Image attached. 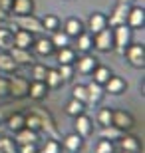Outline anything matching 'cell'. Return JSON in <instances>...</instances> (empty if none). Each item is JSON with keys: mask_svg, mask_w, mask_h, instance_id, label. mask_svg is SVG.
Instances as JSON below:
<instances>
[{"mask_svg": "<svg viewBox=\"0 0 145 153\" xmlns=\"http://www.w3.org/2000/svg\"><path fill=\"white\" fill-rule=\"evenodd\" d=\"M123 56L133 68H145V48L143 44H129L123 50Z\"/></svg>", "mask_w": 145, "mask_h": 153, "instance_id": "cell-1", "label": "cell"}, {"mask_svg": "<svg viewBox=\"0 0 145 153\" xmlns=\"http://www.w3.org/2000/svg\"><path fill=\"white\" fill-rule=\"evenodd\" d=\"M112 32H113V48H117L123 54V50L131 44V28H129L127 24H119Z\"/></svg>", "mask_w": 145, "mask_h": 153, "instance_id": "cell-2", "label": "cell"}, {"mask_svg": "<svg viewBox=\"0 0 145 153\" xmlns=\"http://www.w3.org/2000/svg\"><path fill=\"white\" fill-rule=\"evenodd\" d=\"M28 79L22 78V76H14V78L8 79V96L16 97V100H22V97L28 96Z\"/></svg>", "mask_w": 145, "mask_h": 153, "instance_id": "cell-3", "label": "cell"}, {"mask_svg": "<svg viewBox=\"0 0 145 153\" xmlns=\"http://www.w3.org/2000/svg\"><path fill=\"white\" fill-rule=\"evenodd\" d=\"M16 28H22V30H28L32 34H40L44 32V26H42V20L36 18L34 14H26V16H16ZM14 28V30H16Z\"/></svg>", "mask_w": 145, "mask_h": 153, "instance_id": "cell-4", "label": "cell"}, {"mask_svg": "<svg viewBox=\"0 0 145 153\" xmlns=\"http://www.w3.org/2000/svg\"><path fill=\"white\" fill-rule=\"evenodd\" d=\"M94 48L100 52H112L113 50V32L109 28H103L101 32L94 34Z\"/></svg>", "mask_w": 145, "mask_h": 153, "instance_id": "cell-5", "label": "cell"}, {"mask_svg": "<svg viewBox=\"0 0 145 153\" xmlns=\"http://www.w3.org/2000/svg\"><path fill=\"white\" fill-rule=\"evenodd\" d=\"M133 123H135V119H133V115L129 114V111H123V109L112 111V125H115L117 129L129 131L131 127H133Z\"/></svg>", "mask_w": 145, "mask_h": 153, "instance_id": "cell-6", "label": "cell"}, {"mask_svg": "<svg viewBox=\"0 0 145 153\" xmlns=\"http://www.w3.org/2000/svg\"><path fill=\"white\" fill-rule=\"evenodd\" d=\"M129 8H131V6L125 4V2H117V6L113 8V12H112V16L107 18V24H109L112 28H115V26H119V24H125V22H127Z\"/></svg>", "mask_w": 145, "mask_h": 153, "instance_id": "cell-7", "label": "cell"}, {"mask_svg": "<svg viewBox=\"0 0 145 153\" xmlns=\"http://www.w3.org/2000/svg\"><path fill=\"white\" fill-rule=\"evenodd\" d=\"M131 30H139L145 26V10L143 6H135V8H129L127 14V22H125Z\"/></svg>", "mask_w": 145, "mask_h": 153, "instance_id": "cell-8", "label": "cell"}, {"mask_svg": "<svg viewBox=\"0 0 145 153\" xmlns=\"http://www.w3.org/2000/svg\"><path fill=\"white\" fill-rule=\"evenodd\" d=\"M8 54L12 56V60L18 64V66H32L34 64V56L30 54V50L26 48H16V46H12Z\"/></svg>", "mask_w": 145, "mask_h": 153, "instance_id": "cell-9", "label": "cell"}, {"mask_svg": "<svg viewBox=\"0 0 145 153\" xmlns=\"http://www.w3.org/2000/svg\"><path fill=\"white\" fill-rule=\"evenodd\" d=\"M103 85H106V94H112V96H119L127 90V82L119 76H109V79Z\"/></svg>", "mask_w": 145, "mask_h": 153, "instance_id": "cell-10", "label": "cell"}, {"mask_svg": "<svg viewBox=\"0 0 145 153\" xmlns=\"http://www.w3.org/2000/svg\"><path fill=\"white\" fill-rule=\"evenodd\" d=\"M74 127H76V133H78L80 137H89L91 135V129H94V123H91V119L86 114H80L78 117H76Z\"/></svg>", "mask_w": 145, "mask_h": 153, "instance_id": "cell-11", "label": "cell"}, {"mask_svg": "<svg viewBox=\"0 0 145 153\" xmlns=\"http://www.w3.org/2000/svg\"><path fill=\"white\" fill-rule=\"evenodd\" d=\"M34 114L40 117V123H42V129L40 131H46L48 135H52V137L58 139V129H56V125H54V121H52L50 114H46L44 109H34Z\"/></svg>", "mask_w": 145, "mask_h": 153, "instance_id": "cell-12", "label": "cell"}, {"mask_svg": "<svg viewBox=\"0 0 145 153\" xmlns=\"http://www.w3.org/2000/svg\"><path fill=\"white\" fill-rule=\"evenodd\" d=\"M82 145H84V137H80L76 131H74V133H68V135L62 139V147L66 149V151H70V153H78L80 149H82Z\"/></svg>", "mask_w": 145, "mask_h": 153, "instance_id": "cell-13", "label": "cell"}, {"mask_svg": "<svg viewBox=\"0 0 145 153\" xmlns=\"http://www.w3.org/2000/svg\"><path fill=\"white\" fill-rule=\"evenodd\" d=\"M32 44H34V34L32 32L22 30V28L14 30V46H16V48H26V50H30Z\"/></svg>", "mask_w": 145, "mask_h": 153, "instance_id": "cell-14", "label": "cell"}, {"mask_svg": "<svg viewBox=\"0 0 145 153\" xmlns=\"http://www.w3.org/2000/svg\"><path fill=\"white\" fill-rule=\"evenodd\" d=\"M88 28L91 30V34H97L103 28H107V16L101 14V12H94L88 20Z\"/></svg>", "mask_w": 145, "mask_h": 153, "instance_id": "cell-15", "label": "cell"}, {"mask_svg": "<svg viewBox=\"0 0 145 153\" xmlns=\"http://www.w3.org/2000/svg\"><path fill=\"white\" fill-rule=\"evenodd\" d=\"M14 141L16 145H24V143H38V131H32L28 127H22V129L14 131Z\"/></svg>", "mask_w": 145, "mask_h": 153, "instance_id": "cell-16", "label": "cell"}, {"mask_svg": "<svg viewBox=\"0 0 145 153\" xmlns=\"http://www.w3.org/2000/svg\"><path fill=\"white\" fill-rule=\"evenodd\" d=\"M74 64L78 66V72H82V74H91V72H94V68L97 66V58H95V56H89V54H84V56L78 58Z\"/></svg>", "mask_w": 145, "mask_h": 153, "instance_id": "cell-17", "label": "cell"}, {"mask_svg": "<svg viewBox=\"0 0 145 153\" xmlns=\"http://www.w3.org/2000/svg\"><path fill=\"white\" fill-rule=\"evenodd\" d=\"M28 96L34 102H42V100H46V96H48V85H46L44 82H32L30 88H28Z\"/></svg>", "mask_w": 145, "mask_h": 153, "instance_id": "cell-18", "label": "cell"}, {"mask_svg": "<svg viewBox=\"0 0 145 153\" xmlns=\"http://www.w3.org/2000/svg\"><path fill=\"white\" fill-rule=\"evenodd\" d=\"M10 12H14V16H26V14H32L34 12V0H14Z\"/></svg>", "mask_w": 145, "mask_h": 153, "instance_id": "cell-19", "label": "cell"}, {"mask_svg": "<svg viewBox=\"0 0 145 153\" xmlns=\"http://www.w3.org/2000/svg\"><path fill=\"white\" fill-rule=\"evenodd\" d=\"M117 141H119V147H121L123 151L139 153V149H141V143H139V139H137L135 135H127V133H123Z\"/></svg>", "mask_w": 145, "mask_h": 153, "instance_id": "cell-20", "label": "cell"}, {"mask_svg": "<svg viewBox=\"0 0 145 153\" xmlns=\"http://www.w3.org/2000/svg\"><path fill=\"white\" fill-rule=\"evenodd\" d=\"M86 88H88V102H91V103H100L101 100H103V96H106V90H103L100 84H95L94 79H91Z\"/></svg>", "mask_w": 145, "mask_h": 153, "instance_id": "cell-21", "label": "cell"}, {"mask_svg": "<svg viewBox=\"0 0 145 153\" xmlns=\"http://www.w3.org/2000/svg\"><path fill=\"white\" fill-rule=\"evenodd\" d=\"M44 84L48 85V90H56V88H62V85H64V79H62L58 68H48Z\"/></svg>", "mask_w": 145, "mask_h": 153, "instance_id": "cell-22", "label": "cell"}, {"mask_svg": "<svg viewBox=\"0 0 145 153\" xmlns=\"http://www.w3.org/2000/svg\"><path fill=\"white\" fill-rule=\"evenodd\" d=\"M32 48H34V52H36V54H40V56H50L52 52L56 50V48H54V44L50 42V38H38V40H34Z\"/></svg>", "mask_w": 145, "mask_h": 153, "instance_id": "cell-23", "label": "cell"}, {"mask_svg": "<svg viewBox=\"0 0 145 153\" xmlns=\"http://www.w3.org/2000/svg\"><path fill=\"white\" fill-rule=\"evenodd\" d=\"M64 32H66L70 38H76V36H80L84 32V24H82V20H78V18H68L66 24H64Z\"/></svg>", "mask_w": 145, "mask_h": 153, "instance_id": "cell-24", "label": "cell"}, {"mask_svg": "<svg viewBox=\"0 0 145 153\" xmlns=\"http://www.w3.org/2000/svg\"><path fill=\"white\" fill-rule=\"evenodd\" d=\"M76 48H78V52L88 54V52L94 48V36L88 34V32H82L80 36H76Z\"/></svg>", "mask_w": 145, "mask_h": 153, "instance_id": "cell-25", "label": "cell"}, {"mask_svg": "<svg viewBox=\"0 0 145 153\" xmlns=\"http://www.w3.org/2000/svg\"><path fill=\"white\" fill-rule=\"evenodd\" d=\"M0 70L6 72V74H14L18 70V64L12 60V56L8 52H0Z\"/></svg>", "mask_w": 145, "mask_h": 153, "instance_id": "cell-26", "label": "cell"}, {"mask_svg": "<svg viewBox=\"0 0 145 153\" xmlns=\"http://www.w3.org/2000/svg\"><path fill=\"white\" fill-rule=\"evenodd\" d=\"M14 46V32L10 28H0V50L8 52Z\"/></svg>", "mask_w": 145, "mask_h": 153, "instance_id": "cell-27", "label": "cell"}, {"mask_svg": "<svg viewBox=\"0 0 145 153\" xmlns=\"http://www.w3.org/2000/svg\"><path fill=\"white\" fill-rule=\"evenodd\" d=\"M50 42L54 44V48H58V50H60V48H66V46H70V36H68L64 30L58 28V30H54V32H52Z\"/></svg>", "mask_w": 145, "mask_h": 153, "instance_id": "cell-28", "label": "cell"}, {"mask_svg": "<svg viewBox=\"0 0 145 153\" xmlns=\"http://www.w3.org/2000/svg\"><path fill=\"white\" fill-rule=\"evenodd\" d=\"M91 74H94V82H95V84L103 85L107 79H109V76H112V70L107 68V66H100V64H97Z\"/></svg>", "mask_w": 145, "mask_h": 153, "instance_id": "cell-29", "label": "cell"}, {"mask_svg": "<svg viewBox=\"0 0 145 153\" xmlns=\"http://www.w3.org/2000/svg\"><path fill=\"white\" fill-rule=\"evenodd\" d=\"M58 64H74L76 62V50L66 46V48H60L58 50Z\"/></svg>", "mask_w": 145, "mask_h": 153, "instance_id": "cell-30", "label": "cell"}, {"mask_svg": "<svg viewBox=\"0 0 145 153\" xmlns=\"http://www.w3.org/2000/svg\"><path fill=\"white\" fill-rule=\"evenodd\" d=\"M84 111H86V103L78 102V100H74V97L66 103V114L70 115V117H78V115L84 114Z\"/></svg>", "mask_w": 145, "mask_h": 153, "instance_id": "cell-31", "label": "cell"}, {"mask_svg": "<svg viewBox=\"0 0 145 153\" xmlns=\"http://www.w3.org/2000/svg\"><path fill=\"white\" fill-rule=\"evenodd\" d=\"M6 123H8V129L10 131H18L24 127V114H8L6 117Z\"/></svg>", "mask_w": 145, "mask_h": 153, "instance_id": "cell-32", "label": "cell"}, {"mask_svg": "<svg viewBox=\"0 0 145 153\" xmlns=\"http://www.w3.org/2000/svg\"><path fill=\"white\" fill-rule=\"evenodd\" d=\"M125 131L117 129L115 125H106V127H101V133L100 135L103 137V139H109V141H115V139H119V137L123 135Z\"/></svg>", "mask_w": 145, "mask_h": 153, "instance_id": "cell-33", "label": "cell"}, {"mask_svg": "<svg viewBox=\"0 0 145 153\" xmlns=\"http://www.w3.org/2000/svg\"><path fill=\"white\" fill-rule=\"evenodd\" d=\"M42 26H44L46 32H54V30L60 28V20H58V16H54V14H46V16L42 18Z\"/></svg>", "mask_w": 145, "mask_h": 153, "instance_id": "cell-34", "label": "cell"}, {"mask_svg": "<svg viewBox=\"0 0 145 153\" xmlns=\"http://www.w3.org/2000/svg\"><path fill=\"white\" fill-rule=\"evenodd\" d=\"M24 127H28V129L32 131H40L42 129V123H40V117L36 114H28V115H24Z\"/></svg>", "mask_w": 145, "mask_h": 153, "instance_id": "cell-35", "label": "cell"}, {"mask_svg": "<svg viewBox=\"0 0 145 153\" xmlns=\"http://www.w3.org/2000/svg\"><path fill=\"white\" fill-rule=\"evenodd\" d=\"M72 97L74 100H78V102L82 103H89L88 102V88L86 85H74V90H72Z\"/></svg>", "mask_w": 145, "mask_h": 153, "instance_id": "cell-36", "label": "cell"}, {"mask_svg": "<svg viewBox=\"0 0 145 153\" xmlns=\"http://www.w3.org/2000/svg\"><path fill=\"white\" fill-rule=\"evenodd\" d=\"M46 72H48V68H46L44 64H32V78H34V82H44L46 79Z\"/></svg>", "mask_w": 145, "mask_h": 153, "instance_id": "cell-37", "label": "cell"}, {"mask_svg": "<svg viewBox=\"0 0 145 153\" xmlns=\"http://www.w3.org/2000/svg\"><path fill=\"white\" fill-rule=\"evenodd\" d=\"M112 111L113 109H109V108H101L100 109V114H97V123H100L101 127L112 125Z\"/></svg>", "mask_w": 145, "mask_h": 153, "instance_id": "cell-38", "label": "cell"}, {"mask_svg": "<svg viewBox=\"0 0 145 153\" xmlns=\"http://www.w3.org/2000/svg\"><path fill=\"white\" fill-rule=\"evenodd\" d=\"M42 153H62V143L58 141L56 137H52L46 141V145L42 147Z\"/></svg>", "mask_w": 145, "mask_h": 153, "instance_id": "cell-39", "label": "cell"}, {"mask_svg": "<svg viewBox=\"0 0 145 153\" xmlns=\"http://www.w3.org/2000/svg\"><path fill=\"white\" fill-rule=\"evenodd\" d=\"M0 151L2 153H16V141L10 137H0Z\"/></svg>", "mask_w": 145, "mask_h": 153, "instance_id": "cell-40", "label": "cell"}, {"mask_svg": "<svg viewBox=\"0 0 145 153\" xmlns=\"http://www.w3.org/2000/svg\"><path fill=\"white\" fill-rule=\"evenodd\" d=\"M95 153H113V141L101 137L97 141V145H95Z\"/></svg>", "mask_w": 145, "mask_h": 153, "instance_id": "cell-41", "label": "cell"}, {"mask_svg": "<svg viewBox=\"0 0 145 153\" xmlns=\"http://www.w3.org/2000/svg\"><path fill=\"white\" fill-rule=\"evenodd\" d=\"M58 72H60V76H62V79H64V82L72 79V76H74V64H60Z\"/></svg>", "mask_w": 145, "mask_h": 153, "instance_id": "cell-42", "label": "cell"}, {"mask_svg": "<svg viewBox=\"0 0 145 153\" xmlns=\"http://www.w3.org/2000/svg\"><path fill=\"white\" fill-rule=\"evenodd\" d=\"M16 153H38V147H36V143H24Z\"/></svg>", "mask_w": 145, "mask_h": 153, "instance_id": "cell-43", "label": "cell"}, {"mask_svg": "<svg viewBox=\"0 0 145 153\" xmlns=\"http://www.w3.org/2000/svg\"><path fill=\"white\" fill-rule=\"evenodd\" d=\"M8 96V78L0 76V97H6Z\"/></svg>", "mask_w": 145, "mask_h": 153, "instance_id": "cell-44", "label": "cell"}, {"mask_svg": "<svg viewBox=\"0 0 145 153\" xmlns=\"http://www.w3.org/2000/svg\"><path fill=\"white\" fill-rule=\"evenodd\" d=\"M12 2L14 0H0V8L6 12V14H10V8H12Z\"/></svg>", "mask_w": 145, "mask_h": 153, "instance_id": "cell-45", "label": "cell"}, {"mask_svg": "<svg viewBox=\"0 0 145 153\" xmlns=\"http://www.w3.org/2000/svg\"><path fill=\"white\" fill-rule=\"evenodd\" d=\"M8 108H10V105H2V108H0V123L8 117Z\"/></svg>", "mask_w": 145, "mask_h": 153, "instance_id": "cell-46", "label": "cell"}, {"mask_svg": "<svg viewBox=\"0 0 145 153\" xmlns=\"http://www.w3.org/2000/svg\"><path fill=\"white\" fill-rule=\"evenodd\" d=\"M4 20H8V14H6V12L0 8V22H4Z\"/></svg>", "mask_w": 145, "mask_h": 153, "instance_id": "cell-47", "label": "cell"}, {"mask_svg": "<svg viewBox=\"0 0 145 153\" xmlns=\"http://www.w3.org/2000/svg\"><path fill=\"white\" fill-rule=\"evenodd\" d=\"M119 2H125V4H131L133 0H119Z\"/></svg>", "mask_w": 145, "mask_h": 153, "instance_id": "cell-48", "label": "cell"}, {"mask_svg": "<svg viewBox=\"0 0 145 153\" xmlns=\"http://www.w3.org/2000/svg\"><path fill=\"white\" fill-rule=\"evenodd\" d=\"M123 153H133V151H123Z\"/></svg>", "mask_w": 145, "mask_h": 153, "instance_id": "cell-49", "label": "cell"}, {"mask_svg": "<svg viewBox=\"0 0 145 153\" xmlns=\"http://www.w3.org/2000/svg\"><path fill=\"white\" fill-rule=\"evenodd\" d=\"M0 153H2V151H0Z\"/></svg>", "mask_w": 145, "mask_h": 153, "instance_id": "cell-50", "label": "cell"}, {"mask_svg": "<svg viewBox=\"0 0 145 153\" xmlns=\"http://www.w3.org/2000/svg\"><path fill=\"white\" fill-rule=\"evenodd\" d=\"M38 153H40V151H38Z\"/></svg>", "mask_w": 145, "mask_h": 153, "instance_id": "cell-51", "label": "cell"}]
</instances>
